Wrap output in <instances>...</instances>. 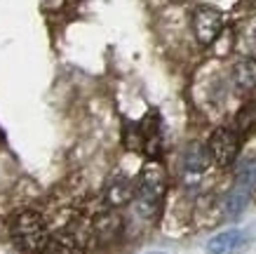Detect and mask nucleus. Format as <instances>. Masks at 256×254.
<instances>
[{
	"label": "nucleus",
	"instance_id": "6e6552de",
	"mask_svg": "<svg viewBox=\"0 0 256 254\" xmlns=\"http://www.w3.org/2000/svg\"><path fill=\"white\" fill-rule=\"evenodd\" d=\"M230 83L235 85V90L240 92H252L256 90V57H240L230 69Z\"/></svg>",
	"mask_w": 256,
	"mask_h": 254
},
{
	"label": "nucleus",
	"instance_id": "f8f14e48",
	"mask_svg": "<svg viewBox=\"0 0 256 254\" xmlns=\"http://www.w3.org/2000/svg\"><path fill=\"white\" fill-rule=\"evenodd\" d=\"M240 43L249 57H256V19H249L240 31Z\"/></svg>",
	"mask_w": 256,
	"mask_h": 254
},
{
	"label": "nucleus",
	"instance_id": "20e7f679",
	"mask_svg": "<svg viewBox=\"0 0 256 254\" xmlns=\"http://www.w3.org/2000/svg\"><path fill=\"white\" fill-rule=\"evenodd\" d=\"M210 155L216 167H230L240 153V132L228 125H218L207 141Z\"/></svg>",
	"mask_w": 256,
	"mask_h": 254
},
{
	"label": "nucleus",
	"instance_id": "f257e3e1",
	"mask_svg": "<svg viewBox=\"0 0 256 254\" xmlns=\"http://www.w3.org/2000/svg\"><path fill=\"white\" fill-rule=\"evenodd\" d=\"M10 238L22 252L40 254L50 242V228L36 209H22L10 219Z\"/></svg>",
	"mask_w": 256,
	"mask_h": 254
},
{
	"label": "nucleus",
	"instance_id": "39448f33",
	"mask_svg": "<svg viewBox=\"0 0 256 254\" xmlns=\"http://www.w3.org/2000/svg\"><path fill=\"white\" fill-rule=\"evenodd\" d=\"M136 195V181L122 174V172H116L113 177L106 181V188H104V198H106V205L113 209L124 207L130 205Z\"/></svg>",
	"mask_w": 256,
	"mask_h": 254
},
{
	"label": "nucleus",
	"instance_id": "ddd939ff",
	"mask_svg": "<svg viewBox=\"0 0 256 254\" xmlns=\"http://www.w3.org/2000/svg\"><path fill=\"white\" fill-rule=\"evenodd\" d=\"M148 254H167V252H148Z\"/></svg>",
	"mask_w": 256,
	"mask_h": 254
},
{
	"label": "nucleus",
	"instance_id": "f03ea898",
	"mask_svg": "<svg viewBox=\"0 0 256 254\" xmlns=\"http://www.w3.org/2000/svg\"><path fill=\"white\" fill-rule=\"evenodd\" d=\"M167 191V172L158 160H150L141 167L136 177V195H134V207L141 216H150L158 212L160 202Z\"/></svg>",
	"mask_w": 256,
	"mask_h": 254
},
{
	"label": "nucleus",
	"instance_id": "1a4fd4ad",
	"mask_svg": "<svg viewBox=\"0 0 256 254\" xmlns=\"http://www.w3.org/2000/svg\"><path fill=\"white\" fill-rule=\"evenodd\" d=\"M122 231V219L116 212H104L92 221V238L96 242H110Z\"/></svg>",
	"mask_w": 256,
	"mask_h": 254
},
{
	"label": "nucleus",
	"instance_id": "423d86ee",
	"mask_svg": "<svg viewBox=\"0 0 256 254\" xmlns=\"http://www.w3.org/2000/svg\"><path fill=\"white\" fill-rule=\"evenodd\" d=\"M249 231L244 228H228V231L216 233L214 238L207 242V252L210 254H238L249 245Z\"/></svg>",
	"mask_w": 256,
	"mask_h": 254
},
{
	"label": "nucleus",
	"instance_id": "9d476101",
	"mask_svg": "<svg viewBox=\"0 0 256 254\" xmlns=\"http://www.w3.org/2000/svg\"><path fill=\"white\" fill-rule=\"evenodd\" d=\"M40 254H80V245L68 235H59L50 240Z\"/></svg>",
	"mask_w": 256,
	"mask_h": 254
},
{
	"label": "nucleus",
	"instance_id": "9b49d317",
	"mask_svg": "<svg viewBox=\"0 0 256 254\" xmlns=\"http://www.w3.org/2000/svg\"><path fill=\"white\" fill-rule=\"evenodd\" d=\"M235 130L240 134H249L256 130V104H247L240 108V113L235 118Z\"/></svg>",
	"mask_w": 256,
	"mask_h": 254
},
{
	"label": "nucleus",
	"instance_id": "0eeeda50",
	"mask_svg": "<svg viewBox=\"0 0 256 254\" xmlns=\"http://www.w3.org/2000/svg\"><path fill=\"white\" fill-rule=\"evenodd\" d=\"M212 155H210V148L193 141V144H188L184 155H181V167H184V174L186 177H200L204 169L210 167Z\"/></svg>",
	"mask_w": 256,
	"mask_h": 254
},
{
	"label": "nucleus",
	"instance_id": "7ed1b4c3",
	"mask_svg": "<svg viewBox=\"0 0 256 254\" xmlns=\"http://www.w3.org/2000/svg\"><path fill=\"white\" fill-rule=\"evenodd\" d=\"M193 36L202 47H212L218 40V36L226 31V19L221 10L212 8V5H198L193 10Z\"/></svg>",
	"mask_w": 256,
	"mask_h": 254
}]
</instances>
